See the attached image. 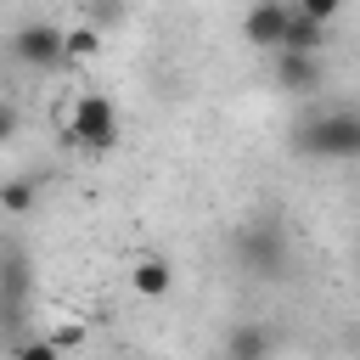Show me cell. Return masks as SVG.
Wrapping results in <instances>:
<instances>
[{
    "mask_svg": "<svg viewBox=\"0 0 360 360\" xmlns=\"http://www.w3.org/2000/svg\"><path fill=\"white\" fill-rule=\"evenodd\" d=\"M34 180H0V214H28L34 208Z\"/></svg>",
    "mask_w": 360,
    "mask_h": 360,
    "instance_id": "11",
    "label": "cell"
},
{
    "mask_svg": "<svg viewBox=\"0 0 360 360\" xmlns=\"http://www.w3.org/2000/svg\"><path fill=\"white\" fill-rule=\"evenodd\" d=\"M6 51H11V62L45 73V68L62 62V28H56V22H22V28H11Z\"/></svg>",
    "mask_w": 360,
    "mask_h": 360,
    "instance_id": "4",
    "label": "cell"
},
{
    "mask_svg": "<svg viewBox=\"0 0 360 360\" xmlns=\"http://www.w3.org/2000/svg\"><path fill=\"white\" fill-rule=\"evenodd\" d=\"M270 349H276V338L259 321H236L219 338V360H270Z\"/></svg>",
    "mask_w": 360,
    "mask_h": 360,
    "instance_id": "7",
    "label": "cell"
},
{
    "mask_svg": "<svg viewBox=\"0 0 360 360\" xmlns=\"http://www.w3.org/2000/svg\"><path fill=\"white\" fill-rule=\"evenodd\" d=\"M287 0H253L248 6V17H242V39L253 45V51H276L281 45V28H287Z\"/></svg>",
    "mask_w": 360,
    "mask_h": 360,
    "instance_id": "6",
    "label": "cell"
},
{
    "mask_svg": "<svg viewBox=\"0 0 360 360\" xmlns=\"http://www.w3.org/2000/svg\"><path fill=\"white\" fill-rule=\"evenodd\" d=\"M17 129H22V107H17L11 96H0V146L17 141Z\"/></svg>",
    "mask_w": 360,
    "mask_h": 360,
    "instance_id": "14",
    "label": "cell"
},
{
    "mask_svg": "<svg viewBox=\"0 0 360 360\" xmlns=\"http://www.w3.org/2000/svg\"><path fill=\"white\" fill-rule=\"evenodd\" d=\"M236 264H242L253 281H281L287 264H292V236H287V225H281L276 214L248 219V225L236 231Z\"/></svg>",
    "mask_w": 360,
    "mask_h": 360,
    "instance_id": "1",
    "label": "cell"
},
{
    "mask_svg": "<svg viewBox=\"0 0 360 360\" xmlns=\"http://www.w3.org/2000/svg\"><path fill=\"white\" fill-rule=\"evenodd\" d=\"M287 6H292V11H304V17H315V22H332L349 0H287Z\"/></svg>",
    "mask_w": 360,
    "mask_h": 360,
    "instance_id": "12",
    "label": "cell"
},
{
    "mask_svg": "<svg viewBox=\"0 0 360 360\" xmlns=\"http://www.w3.org/2000/svg\"><path fill=\"white\" fill-rule=\"evenodd\" d=\"M276 62V84L287 90V96H315L321 84H326V68H321V56H304V51H270Z\"/></svg>",
    "mask_w": 360,
    "mask_h": 360,
    "instance_id": "5",
    "label": "cell"
},
{
    "mask_svg": "<svg viewBox=\"0 0 360 360\" xmlns=\"http://www.w3.org/2000/svg\"><path fill=\"white\" fill-rule=\"evenodd\" d=\"M326 45V22L304 17V11H287V28H281V45L276 51H304V56H321Z\"/></svg>",
    "mask_w": 360,
    "mask_h": 360,
    "instance_id": "9",
    "label": "cell"
},
{
    "mask_svg": "<svg viewBox=\"0 0 360 360\" xmlns=\"http://www.w3.org/2000/svg\"><path fill=\"white\" fill-rule=\"evenodd\" d=\"M118 135H124V124H118V107H112L101 90H84V96L73 101L68 141H73V146H84V152H112V146H118Z\"/></svg>",
    "mask_w": 360,
    "mask_h": 360,
    "instance_id": "3",
    "label": "cell"
},
{
    "mask_svg": "<svg viewBox=\"0 0 360 360\" xmlns=\"http://www.w3.org/2000/svg\"><path fill=\"white\" fill-rule=\"evenodd\" d=\"M129 287H135V298H169V287H174V264H169L163 253H141L135 270H129Z\"/></svg>",
    "mask_w": 360,
    "mask_h": 360,
    "instance_id": "8",
    "label": "cell"
},
{
    "mask_svg": "<svg viewBox=\"0 0 360 360\" xmlns=\"http://www.w3.org/2000/svg\"><path fill=\"white\" fill-rule=\"evenodd\" d=\"M96 51H101V28H96V22L62 28V62H90Z\"/></svg>",
    "mask_w": 360,
    "mask_h": 360,
    "instance_id": "10",
    "label": "cell"
},
{
    "mask_svg": "<svg viewBox=\"0 0 360 360\" xmlns=\"http://www.w3.org/2000/svg\"><path fill=\"white\" fill-rule=\"evenodd\" d=\"M292 152L298 158H332V163H349L360 158V118L349 107H332V112H315L292 129Z\"/></svg>",
    "mask_w": 360,
    "mask_h": 360,
    "instance_id": "2",
    "label": "cell"
},
{
    "mask_svg": "<svg viewBox=\"0 0 360 360\" xmlns=\"http://www.w3.org/2000/svg\"><path fill=\"white\" fill-rule=\"evenodd\" d=\"M11 360H62V349H56L51 338H28V343H17Z\"/></svg>",
    "mask_w": 360,
    "mask_h": 360,
    "instance_id": "13",
    "label": "cell"
}]
</instances>
